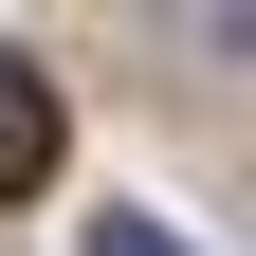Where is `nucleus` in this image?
Instances as JSON below:
<instances>
[{
  "mask_svg": "<svg viewBox=\"0 0 256 256\" xmlns=\"http://www.w3.org/2000/svg\"><path fill=\"white\" fill-rule=\"evenodd\" d=\"M37 183H55V74L0 55V202H37Z\"/></svg>",
  "mask_w": 256,
  "mask_h": 256,
  "instance_id": "nucleus-1",
  "label": "nucleus"
},
{
  "mask_svg": "<svg viewBox=\"0 0 256 256\" xmlns=\"http://www.w3.org/2000/svg\"><path fill=\"white\" fill-rule=\"evenodd\" d=\"M92 256H183V238H165V220H92Z\"/></svg>",
  "mask_w": 256,
  "mask_h": 256,
  "instance_id": "nucleus-2",
  "label": "nucleus"
}]
</instances>
